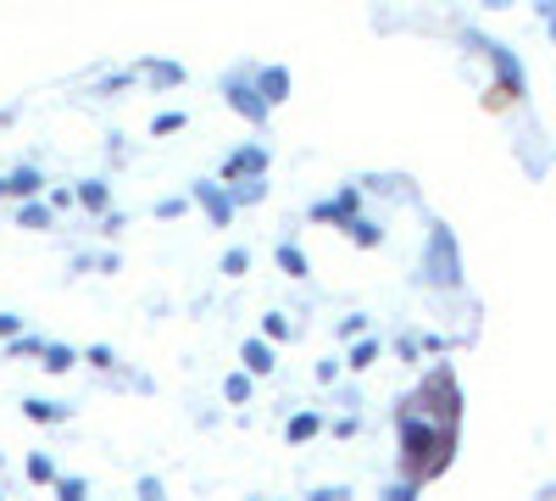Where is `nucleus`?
I'll return each instance as SVG.
<instances>
[{"label": "nucleus", "instance_id": "1", "mask_svg": "<svg viewBox=\"0 0 556 501\" xmlns=\"http://www.w3.org/2000/svg\"><path fill=\"white\" fill-rule=\"evenodd\" d=\"M395 440H401V463H406V474H417V479H440L445 468H451V451H456V424H440L434 413L417 396H406L401 406H395Z\"/></svg>", "mask_w": 556, "mask_h": 501}, {"label": "nucleus", "instance_id": "2", "mask_svg": "<svg viewBox=\"0 0 556 501\" xmlns=\"http://www.w3.org/2000/svg\"><path fill=\"white\" fill-rule=\"evenodd\" d=\"M417 279L440 296H456L462 290V251H456V235L451 223L429 217V235H424V262H417Z\"/></svg>", "mask_w": 556, "mask_h": 501}, {"label": "nucleus", "instance_id": "3", "mask_svg": "<svg viewBox=\"0 0 556 501\" xmlns=\"http://www.w3.org/2000/svg\"><path fill=\"white\" fill-rule=\"evenodd\" d=\"M462 45H468L473 57L490 62L495 89H501L506 101H523V96H529V73H523V62H518L513 45H501V39H490V34H479V28H462Z\"/></svg>", "mask_w": 556, "mask_h": 501}, {"label": "nucleus", "instance_id": "4", "mask_svg": "<svg viewBox=\"0 0 556 501\" xmlns=\"http://www.w3.org/2000/svg\"><path fill=\"white\" fill-rule=\"evenodd\" d=\"M417 401L429 406V413L440 418V424H462V390H456V374H451V362H440V368H429L424 374V385L412 390Z\"/></svg>", "mask_w": 556, "mask_h": 501}, {"label": "nucleus", "instance_id": "5", "mask_svg": "<svg viewBox=\"0 0 556 501\" xmlns=\"http://www.w3.org/2000/svg\"><path fill=\"white\" fill-rule=\"evenodd\" d=\"M223 96H228V107H235L245 123H267V96H262V89H256V67H235V73H228L223 78Z\"/></svg>", "mask_w": 556, "mask_h": 501}, {"label": "nucleus", "instance_id": "6", "mask_svg": "<svg viewBox=\"0 0 556 501\" xmlns=\"http://www.w3.org/2000/svg\"><path fill=\"white\" fill-rule=\"evenodd\" d=\"M190 201L212 217V229H228V223H235V196H228L223 185H212V178H195V185H190Z\"/></svg>", "mask_w": 556, "mask_h": 501}, {"label": "nucleus", "instance_id": "7", "mask_svg": "<svg viewBox=\"0 0 556 501\" xmlns=\"http://www.w3.org/2000/svg\"><path fill=\"white\" fill-rule=\"evenodd\" d=\"M362 196H384V201L417 206V190H412L406 173H367V178H362Z\"/></svg>", "mask_w": 556, "mask_h": 501}, {"label": "nucleus", "instance_id": "8", "mask_svg": "<svg viewBox=\"0 0 556 501\" xmlns=\"http://www.w3.org/2000/svg\"><path fill=\"white\" fill-rule=\"evenodd\" d=\"M518 162H523V173L529 178H540L545 167H551V151H545V134L529 123V128H518Z\"/></svg>", "mask_w": 556, "mask_h": 501}, {"label": "nucleus", "instance_id": "9", "mask_svg": "<svg viewBox=\"0 0 556 501\" xmlns=\"http://www.w3.org/2000/svg\"><path fill=\"white\" fill-rule=\"evenodd\" d=\"M245 173H267V151L262 146H240L235 156L223 162V185H235V178H245Z\"/></svg>", "mask_w": 556, "mask_h": 501}, {"label": "nucleus", "instance_id": "10", "mask_svg": "<svg viewBox=\"0 0 556 501\" xmlns=\"http://www.w3.org/2000/svg\"><path fill=\"white\" fill-rule=\"evenodd\" d=\"M256 89L267 96V107H285L290 101V67H256Z\"/></svg>", "mask_w": 556, "mask_h": 501}, {"label": "nucleus", "instance_id": "11", "mask_svg": "<svg viewBox=\"0 0 556 501\" xmlns=\"http://www.w3.org/2000/svg\"><path fill=\"white\" fill-rule=\"evenodd\" d=\"M56 223V206L51 201H39V196H28L23 206H17V229H28V235H39V229H51Z\"/></svg>", "mask_w": 556, "mask_h": 501}, {"label": "nucleus", "instance_id": "12", "mask_svg": "<svg viewBox=\"0 0 556 501\" xmlns=\"http://www.w3.org/2000/svg\"><path fill=\"white\" fill-rule=\"evenodd\" d=\"M345 235H351V246H362V251H379V246H384V223L356 212V217L345 223Z\"/></svg>", "mask_w": 556, "mask_h": 501}, {"label": "nucleus", "instance_id": "13", "mask_svg": "<svg viewBox=\"0 0 556 501\" xmlns=\"http://www.w3.org/2000/svg\"><path fill=\"white\" fill-rule=\"evenodd\" d=\"M240 368H251L256 379L273 374V368H278V362H273V340H245V346H240Z\"/></svg>", "mask_w": 556, "mask_h": 501}, {"label": "nucleus", "instance_id": "14", "mask_svg": "<svg viewBox=\"0 0 556 501\" xmlns=\"http://www.w3.org/2000/svg\"><path fill=\"white\" fill-rule=\"evenodd\" d=\"M78 206L84 212H112V190H106V178H84V185H78Z\"/></svg>", "mask_w": 556, "mask_h": 501}, {"label": "nucleus", "instance_id": "15", "mask_svg": "<svg viewBox=\"0 0 556 501\" xmlns=\"http://www.w3.org/2000/svg\"><path fill=\"white\" fill-rule=\"evenodd\" d=\"M23 418H28V424H62L67 406H62V401H45V396H28V401H23Z\"/></svg>", "mask_w": 556, "mask_h": 501}, {"label": "nucleus", "instance_id": "16", "mask_svg": "<svg viewBox=\"0 0 556 501\" xmlns=\"http://www.w3.org/2000/svg\"><path fill=\"white\" fill-rule=\"evenodd\" d=\"M228 196H235V206H262L267 201V178L245 173V178H235V190H228Z\"/></svg>", "mask_w": 556, "mask_h": 501}, {"label": "nucleus", "instance_id": "17", "mask_svg": "<svg viewBox=\"0 0 556 501\" xmlns=\"http://www.w3.org/2000/svg\"><path fill=\"white\" fill-rule=\"evenodd\" d=\"M45 190V173L39 167H17L12 178H7V196H17V201H28V196H39Z\"/></svg>", "mask_w": 556, "mask_h": 501}, {"label": "nucleus", "instance_id": "18", "mask_svg": "<svg viewBox=\"0 0 556 501\" xmlns=\"http://www.w3.org/2000/svg\"><path fill=\"white\" fill-rule=\"evenodd\" d=\"M273 256H278V267H285L290 279H306V273H312V262H306V251H301L295 240H285V246H278Z\"/></svg>", "mask_w": 556, "mask_h": 501}, {"label": "nucleus", "instance_id": "19", "mask_svg": "<svg viewBox=\"0 0 556 501\" xmlns=\"http://www.w3.org/2000/svg\"><path fill=\"white\" fill-rule=\"evenodd\" d=\"M139 78L156 84V89H173V84H184V67L178 62H146V67H139Z\"/></svg>", "mask_w": 556, "mask_h": 501}, {"label": "nucleus", "instance_id": "20", "mask_svg": "<svg viewBox=\"0 0 556 501\" xmlns=\"http://www.w3.org/2000/svg\"><path fill=\"white\" fill-rule=\"evenodd\" d=\"M317 429H323V413H295V418L285 424V440H290V446H301V440H312Z\"/></svg>", "mask_w": 556, "mask_h": 501}, {"label": "nucleus", "instance_id": "21", "mask_svg": "<svg viewBox=\"0 0 556 501\" xmlns=\"http://www.w3.org/2000/svg\"><path fill=\"white\" fill-rule=\"evenodd\" d=\"M374 362H379V340H367V335H356V346H351V356H345V368H374Z\"/></svg>", "mask_w": 556, "mask_h": 501}, {"label": "nucleus", "instance_id": "22", "mask_svg": "<svg viewBox=\"0 0 556 501\" xmlns=\"http://www.w3.org/2000/svg\"><path fill=\"white\" fill-rule=\"evenodd\" d=\"M334 212H340V229L362 212V185H340V196H334Z\"/></svg>", "mask_w": 556, "mask_h": 501}, {"label": "nucleus", "instance_id": "23", "mask_svg": "<svg viewBox=\"0 0 556 501\" xmlns=\"http://www.w3.org/2000/svg\"><path fill=\"white\" fill-rule=\"evenodd\" d=\"M262 335H267V340H290V335H295V317H290V312H267V317H262Z\"/></svg>", "mask_w": 556, "mask_h": 501}, {"label": "nucleus", "instance_id": "24", "mask_svg": "<svg viewBox=\"0 0 556 501\" xmlns=\"http://www.w3.org/2000/svg\"><path fill=\"white\" fill-rule=\"evenodd\" d=\"M78 362V351L73 346H45V374H67Z\"/></svg>", "mask_w": 556, "mask_h": 501}, {"label": "nucleus", "instance_id": "25", "mask_svg": "<svg viewBox=\"0 0 556 501\" xmlns=\"http://www.w3.org/2000/svg\"><path fill=\"white\" fill-rule=\"evenodd\" d=\"M223 396L235 401V406H245V401H251V368H240V374H228V379H223Z\"/></svg>", "mask_w": 556, "mask_h": 501}, {"label": "nucleus", "instance_id": "26", "mask_svg": "<svg viewBox=\"0 0 556 501\" xmlns=\"http://www.w3.org/2000/svg\"><path fill=\"white\" fill-rule=\"evenodd\" d=\"M417 490H424V479H417V474H401V479H390V485H384V496H390V501H417Z\"/></svg>", "mask_w": 556, "mask_h": 501}, {"label": "nucleus", "instance_id": "27", "mask_svg": "<svg viewBox=\"0 0 556 501\" xmlns=\"http://www.w3.org/2000/svg\"><path fill=\"white\" fill-rule=\"evenodd\" d=\"M28 479H34V485H56V463L39 451V458H28Z\"/></svg>", "mask_w": 556, "mask_h": 501}, {"label": "nucleus", "instance_id": "28", "mask_svg": "<svg viewBox=\"0 0 556 501\" xmlns=\"http://www.w3.org/2000/svg\"><path fill=\"white\" fill-rule=\"evenodd\" d=\"M245 267H251V251H240V246H235V251H223V273H228V279H240Z\"/></svg>", "mask_w": 556, "mask_h": 501}, {"label": "nucleus", "instance_id": "29", "mask_svg": "<svg viewBox=\"0 0 556 501\" xmlns=\"http://www.w3.org/2000/svg\"><path fill=\"white\" fill-rule=\"evenodd\" d=\"M340 340H356V335H367V312H351V317H340Z\"/></svg>", "mask_w": 556, "mask_h": 501}, {"label": "nucleus", "instance_id": "30", "mask_svg": "<svg viewBox=\"0 0 556 501\" xmlns=\"http://www.w3.org/2000/svg\"><path fill=\"white\" fill-rule=\"evenodd\" d=\"M12 356H45V340L39 335H12Z\"/></svg>", "mask_w": 556, "mask_h": 501}, {"label": "nucleus", "instance_id": "31", "mask_svg": "<svg viewBox=\"0 0 556 501\" xmlns=\"http://www.w3.org/2000/svg\"><path fill=\"white\" fill-rule=\"evenodd\" d=\"M184 206H190V196H162L156 201V217L167 223V217H184Z\"/></svg>", "mask_w": 556, "mask_h": 501}, {"label": "nucleus", "instance_id": "32", "mask_svg": "<svg viewBox=\"0 0 556 501\" xmlns=\"http://www.w3.org/2000/svg\"><path fill=\"white\" fill-rule=\"evenodd\" d=\"M84 356H89V368H101V374H106V368H117V356H112V346H89Z\"/></svg>", "mask_w": 556, "mask_h": 501}, {"label": "nucleus", "instance_id": "33", "mask_svg": "<svg viewBox=\"0 0 556 501\" xmlns=\"http://www.w3.org/2000/svg\"><path fill=\"white\" fill-rule=\"evenodd\" d=\"M56 496H62V501H84L89 485H84V479H56Z\"/></svg>", "mask_w": 556, "mask_h": 501}, {"label": "nucleus", "instance_id": "34", "mask_svg": "<svg viewBox=\"0 0 556 501\" xmlns=\"http://www.w3.org/2000/svg\"><path fill=\"white\" fill-rule=\"evenodd\" d=\"M178 128H184V117H178V112H162V117L151 123V134H162V140H167V134H178Z\"/></svg>", "mask_w": 556, "mask_h": 501}, {"label": "nucleus", "instance_id": "35", "mask_svg": "<svg viewBox=\"0 0 556 501\" xmlns=\"http://www.w3.org/2000/svg\"><path fill=\"white\" fill-rule=\"evenodd\" d=\"M23 335V312H0V340H12Z\"/></svg>", "mask_w": 556, "mask_h": 501}, {"label": "nucleus", "instance_id": "36", "mask_svg": "<svg viewBox=\"0 0 556 501\" xmlns=\"http://www.w3.org/2000/svg\"><path fill=\"white\" fill-rule=\"evenodd\" d=\"M134 84V73H106L101 78V96H117V89H128Z\"/></svg>", "mask_w": 556, "mask_h": 501}, {"label": "nucleus", "instance_id": "37", "mask_svg": "<svg viewBox=\"0 0 556 501\" xmlns=\"http://www.w3.org/2000/svg\"><path fill=\"white\" fill-rule=\"evenodd\" d=\"M417 351H424V340H412V335L395 340V356H401V362H417Z\"/></svg>", "mask_w": 556, "mask_h": 501}, {"label": "nucleus", "instance_id": "38", "mask_svg": "<svg viewBox=\"0 0 556 501\" xmlns=\"http://www.w3.org/2000/svg\"><path fill=\"white\" fill-rule=\"evenodd\" d=\"M123 229H128L123 212H101V235H123Z\"/></svg>", "mask_w": 556, "mask_h": 501}, {"label": "nucleus", "instance_id": "39", "mask_svg": "<svg viewBox=\"0 0 556 501\" xmlns=\"http://www.w3.org/2000/svg\"><path fill=\"white\" fill-rule=\"evenodd\" d=\"M312 223H340V212H334V201H317V206H312Z\"/></svg>", "mask_w": 556, "mask_h": 501}, {"label": "nucleus", "instance_id": "40", "mask_svg": "<svg viewBox=\"0 0 556 501\" xmlns=\"http://www.w3.org/2000/svg\"><path fill=\"white\" fill-rule=\"evenodd\" d=\"M340 379V362L329 356V362H317V385H334Z\"/></svg>", "mask_w": 556, "mask_h": 501}, {"label": "nucleus", "instance_id": "41", "mask_svg": "<svg viewBox=\"0 0 556 501\" xmlns=\"http://www.w3.org/2000/svg\"><path fill=\"white\" fill-rule=\"evenodd\" d=\"M351 490L345 485H323V490H312V501H345Z\"/></svg>", "mask_w": 556, "mask_h": 501}, {"label": "nucleus", "instance_id": "42", "mask_svg": "<svg viewBox=\"0 0 556 501\" xmlns=\"http://www.w3.org/2000/svg\"><path fill=\"white\" fill-rule=\"evenodd\" d=\"M340 406H345V413H356V406H362V390H356V385H345V390H340Z\"/></svg>", "mask_w": 556, "mask_h": 501}, {"label": "nucleus", "instance_id": "43", "mask_svg": "<svg viewBox=\"0 0 556 501\" xmlns=\"http://www.w3.org/2000/svg\"><path fill=\"white\" fill-rule=\"evenodd\" d=\"M445 346H451V340H445V335H434V329H429V335H424V351H434V356H440V351H445Z\"/></svg>", "mask_w": 556, "mask_h": 501}, {"label": "nucleus", "instance_id": "44", "mask_svg": "<svg viewBox=\"0 0 556 501\" xmlns=\"http://www.w3.org/2000/svg\"><path fill=\"white\" fill-rule=\"evenodd\" d=\"M484 7H490V12H513V7H518V0H484Z\"/></svg>", "mask_w": 556, "mask_h": 501}, {"label": "nucleus", "instance_id": "45", "mask_svg": "<svg viewBox=\"0 0 556 501\" xmlns=\"http://www.w3.org/2000/svg\"><path fill=\"white\" fill-rule=\"evenodd\" d=\"M534 12H540V17H551V12H556V0H540V7H534Z\"/></svg>", "mask_w": 556, "mask_h": 501}, {"label": "nucleus", "instance_id": "46", "mask_svg": "<svg viewBox=\"0 0 556 501\" xmlns=\"http://www.w3.org/2000/svg\"><path fill=\"white\" fill-rule=\"evenodd\" d=\"M545 34H551V45H556V12H551V17H545Z\"/></svg>", "mask_w": 556, "mask_h": 501}, {"label": "nucleus", "instance_id": "47", "mask_svg": "<svg viewBox=\"0 0 556 501\" xmlns=\"http://www.w3.org/2000/svg\"><path fill=\"white\" fill-rule=\"evenodd\" d=\"M0 196H7V178H0Z\"/></svg>", "mask_w": 556, "mask_h": 501}, {"label": "nucleus", "instance_id": "48", "mask_svg": "<svg viewBox=\"0 0 556 501\" xmlns=\"http://www.w3.org/2000/svg\"><path fill=\"white\" fill-rule=\"evenodd\" d=\"M0 496H7V490H0Z\"/></svg>", "mask_w": 556, "mask_h": 501}]
</instances>
